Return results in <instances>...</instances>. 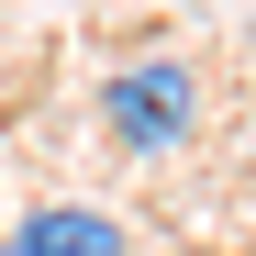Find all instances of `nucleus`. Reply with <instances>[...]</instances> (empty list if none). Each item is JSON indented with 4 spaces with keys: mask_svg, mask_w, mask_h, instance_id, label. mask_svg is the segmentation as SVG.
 Instances as JSON below:
<instances>
[{
    "mask_svg": "<svg viewBox=\"0 0 256 256\" xmlns=\"http://www.w3.org/2000/svg\"><path fill=\"white\" fill-rule=\"evenodd\" d=\"M100 134L122 156H178L200 134V67L190 56H134L100 78Z\"/></svg>",
    "mask_w": 256,
    "mask_h": 256,
    "instance_id": "1",
    "label": "nucleus"
},
{
    "mask_svg": "<svg viewBox=\"0 0 256 256\" xmlns=\"http://www.w3.org/2000/svg\"><path fill=\"white\" fill-rule=\"evenodd\" d=\"M12 256H134V234H122L100 200H34L12 223Z\"/></svg>",
    "mask_w": 256,
    "mask_h": 256,
    "instance_id": "2",
    "label": "nucleus"
},
{
    "mask_svg": "<svg viewBox=\"0 0 256 256\" xmlns=\"http://www.w3.org/2000/svg\"><path fill=\"white\" fill-rule=\"evenodd\" d=\"M178 256H212V245H178Z\"/></svg>",
    "mask_w": 256,
    "mask_h": 256,
    "instance_id": "3",
    "label": "nucleus"
}]
</instances>
